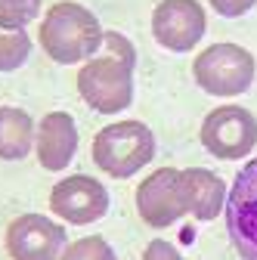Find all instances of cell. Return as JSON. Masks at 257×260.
I'll list each match as a JSON object with an SVG mask.
<instances>
[{
    "label": "cell",
    "instance_id": "277c9868",
    "mask_svg": "<svg viewBox=\"0 0 257 260\" xmlns=\"http://www.w3.org/2000/svg\"><path fill=\"white\" fill-rule=\"evenodd\" d=\"M78 96L96 115H118L134 106V69L115 56H93L78 69Z\"/></svg>",
    "mask_w": 257,
    "mask_h": 260
},
{
    "label": "cell",
    "instance_id": "2e32d148",
    "mask_svg": "<svg viewBox=\"0 0 257 260\" xmlns=\"http://www.w3.org/2000/svg\"><path fill=\"white\" fill-rule=\"evenodd\" d=\"M62 260H118V254L103 236H81L66 245Z\"/></svg>",
    "mask_w": 257,
    "mask_h": 260
},
{
    "label": "cell",
    "instance_id": "7c38bea8",
    "mask_svg": "<svg viewBox=\"0 0 257 260\" xmlns=\"http://www.w3.org/2000/svg\"><path fill=\"white\" fill-rule=\"evenodd\" d=\"M183 195L189 217H196L199 223H211L227 211L230 186L220 174L208 168H183Z\"/></svg>",
    "mask_w": 257,
    "mask_h": 260
},
{
    "label": "cell",
    "instance_id": "8fae6325",
    "mask_svg": "<svg viewBox=\"0 0 257 260\" xmlns=\"http://www.w3.org/2000/svg\"><path fill=\"white\" fill-rule=\"evenodd\" d=\"M78 124L69 112H47L35 130V158L50 174L66 171L78 155Z\"/></svg>",
    "mask_w": 257,
    "mask_h": 260
},
{
    "label": "cell",
    "instance_id": "6da1fadb",
    "mask_svg": "<svg viewBox=\"0 0 257 260\" xmlns=\"http://www.w3.org/2000/svg\"><path fill=\"white\" fill-rule=\"evenodd\" d=\"M106 41V28L78 0H59L53 4L38 25V44L56 65H84L96 56Z\"/></svg>",
    "mask_w": 257,
    "mask_h": 260
},
{
    "label": "cell",
    "instance_id": "5bb4252c",
    "mask_svg": "<svg viewBox=\"0 0 257 260\" xmlns=\"http://www.w3.org/2000/svg\"><path fill=\"white\" fill-rule=\"evenodd\" d=\"M31 50H35V41H31L28 31H4L0 28V75L19 72L28 62Z\"/></svg>",
    "mask_w": 257,
    "mask_h": 260
},
{
    "label": "cell",
    "instance_id": "d6986e66",
    "mask_svg": "<svg viewBox=\"0 0 257 260\" xmlns=\"http://www.w3.org/2000/svg\"><path fill=\"white\" fill-rule=\"evenodd\" d=\"M140 260H186L180 251H177V245H171L168 239H152L146 248H143V257Z\"/></svg>",
    "mask_w": 257,
    "mask_h": 260
},
{
    "label": "cell",
    "instance_id": "e0dca14e",
    "mask_svg": "<svg viewBox=\"0 0 257 260\" xmlns=\"http://www.w3.org/2000/svg\"><path fill=\"white\" fill-rule=\"evenodd\" d=\"M103 47L109 50V56H115V59L127 62L131 69H137V47H134V41L127 38V35H121V31L109 28V31H106V41H103Z\"/></svg>",
    "mask_w": 257,
    "mask_h": 260
},
{
    "label": "cell",
    "instance_id": "8992f818",
    "mask_svg": "<svg viewBox=\"0 0 257 260\" xmlns=\"http://www.w3.org/2000/svg\"><path fill=\"white\" fill-rule=\"evenodd\" d=\"M66 245V226L56 217L38 211L13 217L4 233V251L10 254V260H62Z\"/></svg>",
    "mask_w": 257,
    "mask_h": 260
},
{
    "label": "cell",
    "instance_id": "ba28073f",
    "mask_svg": "<svg viewBox=\"0 0 257 260\" xmlns=\"http://www.w3.org/2000/svg\"><path fill=\"white\" fill-rule=\"evenodd\" d=\"M137 214L152 230H168V226L180 223L186 211V195H183V171L177 168H158L146 174L137 186L134 195Z\"/></svg>",
    "mask_w": 257,
    "mask_h": 260
},
{
    "label": "cell",
    "instance_id": "4fadbf2b",
    "mask_svg": "<svg viewBox=\"0 0 257 260\" xmlns=\"http://www.w3.org/2000/svg\"><path fill=\"white\" fill-rule=\"evenodd\" d=\"M35 118L19 106H0V161H25L35 152Z\"/></svg>",
    "mask_w": 257,
    "mask_h": 260
},
{
    "label": "cell",
    "instance_id": "9a60e30c",
    "mask_svg": "<svg viewBox=\"0 0 257 260\" xmlns=\"http://www.w3.org/2000/svg\"><path fill=\"white\" fill-rule=\"evenodd\" d=\"M41 16L44 0H0V28L4 31H25Z\"/></svg>",
    "mask_w": 257,
    "mask_h": 260
},
{
    "label": "cell",
    "instance_id": "3957f363",
    "mask_svg": "<svg viewBox=\"0 0 257 260\" xmlns=\"http://www.w3.org/2000/svg\"><path fill=\"white\" fill-rule=\"evenodd\" d=\"M192 78L208 96L233 100L254 87L257 78V59L242 44H208L196 59H192Z\"/></svg>",
    "mask_w": 257,
    "mask_h": 260
},
{
    "label": "cell",
    "instance_id": "7a4b0ae2",
    "mask_svg": "<svg viewBox=\"0 0 257 260\" xmlns=\"http://www.w3.org/2000/svg\"><path fill=\"white\" fill-rule=\"evenodd\" d=\"M155 152V134L143 121H112L109 127L96 130L90 146L93 165L112 180H131L134 174L152 165Z\"/></svg>",
    "mask_w": 257,
    "mask_h": 260
},
{
    "label": "cell",
    "instance_id": "9c48e42d",
    "mask_svg": "<svg viewBox=\"0 0 257 260\" xmlns=\"http://www.w3.org/2000/svg\"><path fill=\"white\" fill-rule=\"evenodd\" d=\"M208 35L202 0H158L152 10V38L168 53H189Z\"/></svg>",
    "mask_w": 257,
    "mask_h": 260
},
{
    "label": "cell",
    "instance_id": "ac0fdd59",
    "mask_svg": "<svg viewBox=\"0 0 257 260\" xmlns=\"http://www.w3.org/2000/svg\"><path fill=\"white\" fill-rule=\"evenodd\" d=\"M208 7L223 19H242L257 7V0H208Z\"/></svg>",
    "mask_w": 257,
    "mask_h": 260
},
{
    "label": "cell",
    "instance_id": "5b68a950",
    "mask_svg": "<svg viewBox=\"0 0 257 260\" xmlns=\"http://www.w3.org/2000/svg\"><path fill=\"white\" fill-rule=\"evenodd\" d=\"M199 143L220 161H242L257 149V118L245 106H217L205 115Z\"/></svg>",
    "mask_w": 257,
    "mask_h": 260
},
{
    "label": "cell",
    "instance_id": "30bf717a",
    "mask_svg": "<svg viewBox=\"0 0 257 260\" xmlns=\"http://www.w3.org/2000/svg\"><path fill=\"white\" fill-rule=\"evenodd\" d=\"M227 233L242 260H257V158L236 174L227 199Z\"/></svg>",
    "mask_w": 257,
    "mask_h": 260
},
{
    "label": "cell",
    "instance_id": "52a82bcc",
    "mask_svg": "<svg viewBox=\"0 0 257 260\" xmlns=\"http://www.w3.org/2000/svg\"><path fill=\"white\" fill-rule=\"evenodd\" d=\"M112 208V195L109 189L87 174H69L62 177L50 189V211L56 220L69 223V226H90L100 223Z\"/></svg>",
    "mask_w": 257,
    "mask_h": 260
}]
</instances>
